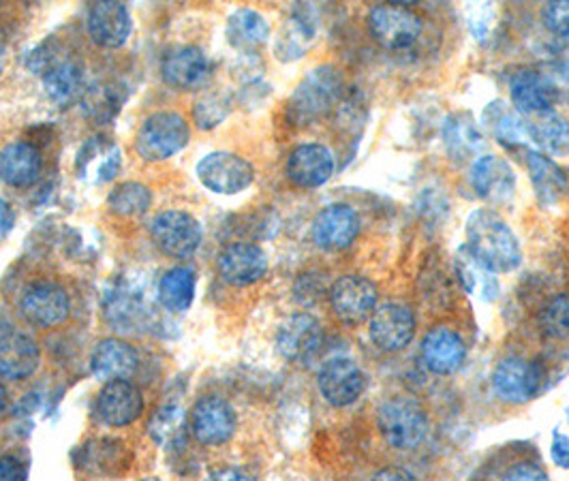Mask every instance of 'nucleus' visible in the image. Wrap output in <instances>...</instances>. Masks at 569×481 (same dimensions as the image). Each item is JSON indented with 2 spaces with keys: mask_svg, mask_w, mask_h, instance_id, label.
I'll use <instances>...</instances> for the list:
<instances>
[{
  "mask_svg": "<svg viewBox=\"0 0 569 481\" xmlns=\"http://www.w3.org/2000/svg\"><path fill=\"white\" fill-rule=\"evenodd\" d=\"M465 249L492 274H508L522 263V247L512 227L492 210H473L465 223Z\"/></svg>",
  "mask_w": 569,
  "mask_h": 481,
  "instance_id": "1",
  "label": "nucleus"
},
{
  "mask_svg": "<svg viewBox=\"0 0 569 481\" xmlns=\"http://www.w3.org/2000/svg\"><path fill=\"white\" fill-rule=\"evenodd\" d=\"M342 92L345 80L341 71L335 64H319L291 92L287 101V118L298 127L313 124L337 108Z\"/></svg>",
  "mask_w": 569,
  "mask_h": 481,
  "instance_id": "2",
  "label": "nucleus"
},
{
  "mask_svg": "<svg viewBox=\"0 0 569 481\" xmlns=\"http://www.w3.org/2000/svg\"><path fill=\"white\" fill-rule=\"evenodd\" d=\"M377 428L390 448L411 452L427 441L430 422L425 407L416 398L395 397L379 407Z\"/></svg>",
  "mask_w": 569,
  "mask_h": 481,
  "instance_id": "3",
  "label": "nucleus"
},
{
  "mask_svg": "<svg viewBox=\"0 0 569 481\" xmlns=\"http://www.w3.org/2000/svg\"><path fill=\"white\" fill-rule=\"evenodd\" d=\"M191 140V127L182 113L163 112L150 113L138 131L136 150L148 163H161L176 157L187 148Z\"/></svg>",
  "mask_w": 569,
  "mask_h": 481,
  "instance_id": "4",
  "label": "nucleus"
},
{
  "mask_svg": "<svg viewBox=\"0 0 569 481\" xmlns=\"http://www.w3.org/2000/svg\"><path fill=\"white\" fill-rule=\"evenodd\" d=\"M369 30L375 43L383 50L405 52L420 41L425 20L407 4H375L369 13Z\"/></svg>",
  "mask_w": 569,
  "mask_h": 481,
  "instance_id": "5",
  "label": "nucleus"
},
{
  "mask_svg": "<svg viewBox=\"0 0 569 481\" xmlns=\"http://www.w3.org/2000/svg\"><path fill=\"white\" fill-rule=\"evenodd\" d=\"M198 180L214 196H238L256 182V168L240 154L214 150L198 161Z\"/></svg>",
  "mask_w": 569,
  "mask_h": 481,
  "instance_id": "6",
  "label": "nucleus"
},
{
  "mask_svg": "<svg viewBox=\"0 0 569 481\" xmlns=\"http://www.w3.org/2000/svg\"><path fill=\"white\" fill-rule=\"evenodd\" d=\"M150 238L163 255L189 259L200 251L203 229L193 214L184 210H166L152 219Z\"/></svg>",
  "mask_w": 569,
  "mask_h": 481,
  "instance_id": "7",
  "label": "nucleus"
},
{
  "mask_svg": "<svg viewBox=\"0 0 569 481\" xmlns=\"http://www.w3.org/2000/svg\"><path fill=\"white\" fill-rule=\"evenodd\" d=\"M30 67L41 73L43 90L58 108H69L84 99L86 76L80 62L71 58L43 57L39 52L30 54Z\"/></svg>",
  "mask_w": 569,
  "mask_h": 481,
  "instance_id": "8",
  "label": "nucleus"
},
{
  "mask_svg": "<svg viewBox=\"0 0 569 481\" xmlns=\"http://www.w3.org/2000/svg\"><path fill=\"white\" fill-rule=\"evenodd\" d=\"M328 300L335 317L341 321L342 325L356 328L369 321L370 314L377 309L379 291H377V284L369 281L367 277L345 274L330 287Z\"/></svg>",
  "mask_w": 569,
  "mask_h": 481,
  "instance_id": "9",
  "label": "nucleus"
},
{
  "mask_svg": "<svg viewBox=\"0 0 569 481\" xmlns=\"http://www.w3.org/2000/svg\"><path fill=\"white\" fill-rule=\"evenodd\" d=\"M317 388L328 404L345 409L365 394L367 374L351 358H332L317 372Z\"/></svg>",
  "mask_w": 569,
  "mask_h": 481,
  "instance_id": "10",
  "label": "nucleus"
},
{
  "mask_svg": "<svg viewBox=\"0 0 569 481\" xmlns=\"http://www.w3.org/2000/svg\"><path fill=\"white\" fill-rule=\"evenodd\" d=\"M238 430L236 409L226 398L203 397L191 409V432L206 448H221Z\"/></svg>",
  "mask_w": 569,
  "mask_h": 481,
  "instance_id": "11",
  "label": "nucleus"
},
{
  "mask_svg": "<svg viewBox=\"0 0 569 481\" xmlns=\"http://www.w3.org/2000/svg\"><path fill=\"white\" fill-rule=\"evenodd\" d=\"M543 372L538 364L525 358L501 360L490 377L495 397L508 404H527L540 394Z\"/></svg>",
  "mask_w": 569,
  "mask_h": 481,
  "instance_id": "12",
  "label": "nucleus"
},
{
  "mask_svg": "<svg viewBox=\"0 0 569 481\" xmlns=\"http://www.w3.org/2000/svg\"><path fill=\"white\" fill-rule=\"evenodd\" d=\"M360 217L347 203H330L315 217L311 238L315 247L326 253H341L360 236Z\"/></svg>",
  "mask_w": 569,
  "mask_h": 481,
  "instance_id": "13",
  "label": "nucleus"
},
{
  "mask_svg": "<svg viewBox=\"0 0 569 481\" xmlns=\"http://www.w3.org/2000/svg\"><path fill=\"white\" fill-rule=\"evenodd\" d=\"M20 312L27 319V323L50 330L62 325L71 314V298L64 287L58 283H34L22 293Z\"/></svg>",
  "mask_w": 569,
  "mask_h": 481,
  "instance_id": "14",
  "label": "nucleus"
},
{
  "mask_svg": "<svg viewBox=\"0 0 569 481\" xmlns=\"http://www.w3.org/2000/svg\"><path fill=\"white\" fill-rule=\"evenodd\" d=\"M369 337L379 351L399 353L416 337V314L407 304L386 302L370 314Z\"/></svg>",
  "mask_w": 569,
  "mask_h": 481,
  "instance_id": "15",
  "label": "nucleus"
},
{
  "mask_svg": "<svg viewBox=\"0 0 569 481\" xmlns=\"http://www.w3.org/2000/svg\"><path fill=\"white\" fill-rule=\"evenodd\" d=\"M337 171V159L332 150L323 143H300L296 146L284 163V173L289 182L298 189H319Z\"/></svg>",
  "mask_w": 569,
  "mask_h": 481,
  "instance_id": "16",
  "label": "nucleus"
},
{
  "mask_svg": "<svg viewBox=\"0 0 569 481\" xmlns=\"http://www.w3.org/2000/svg\"><path fill=\"white\" fill-rule=\"evenodd\" d=\"M323 344V328L311 312H296L287 317L277 332V349L289 362L307 364Z\"/></svg>",
  "mask_w": 569,
  "mask_h": 481,
  "instance_id": "17",
  "label": "nucleus"
},
{
  "mask_svg": "<svg viewBox=\"0 0 569 481\" xmlns=\"http://www.w3.org/2000/svg\"><path fill=\"white\" fill-rule=\"evenodd\" d=\"M510 99L516 112L520 116H531L555 110V106L561 99V92L548 73L533 67H525L518 69L510 80Z\"/></svg>",
  "mask_w": 569,
  "mask_h": 481,
  "instance_id": "18",
  "label": "nucleus"
},
{
  "mask_svg": "<svg viewBox=\"0 0 569 481\" xmlns=\"http://www.w3.org/2000/svg\"><path fill=\"white\" fill-rule=\"evenodd\" d=\"M86 29H88V37L92 39L94 46H99L103 50H118L131 37V30H133L131 11L127 4L116 2V0L94 2L88 9Z\"/></svg>",
  "mask_w": 569,
  "mask_h": 481,
  "instance_id": "19",
  "label": "nucleus"
},
{
  "mask_svg": "<svg viewBox=\"0 0 569 481\" xmlns=\"http://www.w3.org/2000/svg\"><path fill=\"white\" fill-rule=\"evenodd\" d=\"M143 409L146 402L142 392L131 381L106 383L94 400V413L99 422L110 428L136 424L142 418Z\"/></svg>",
  "mask_w": 569,
  "mask_h": 481,
  "instance_id": "20",
  "label": "nucleus"
},
{
  "mask_svg": "<svg viewBox=\"0 0 569 481\" xmlns=\"http://www.w3.org/2000/svg\"><path fill=\"white\" fill-rule=\"evenodd\" d=\"M73 462L88 475L116 478V475H122L131 467L133 452L120 439L97 437V439L86 441L84 445H80L76 450Z\"/></svg>",
  "mask_w": 569,
  "mask_h": 481,
  "instance_id": "21",
  "label": "nucleus"
},
{
  "mask_svg": "<svg viewBox=\"0 0 569 481\" xmlns=\"http://www.w3.org/2000/svg\"><path fill=\"white\" fill-rule=\"evenodd\" d=\"M217 270L231 287H251L266 277L268 255L251 242H233L217 257Z\"/></svg>",
  "mask_w": 569,
  "mask_h": 481,
  "instance_id": "22",
  "label": "nucleus"
},
{
  "mask_svg": "<svg viewBox=\"0 0 569 481\" xmlns=\"http://www.w3.org/2000/svg\"><path fill=\"white\" fill-rule=\"evenodd\" d=\"M469 182L476 196L488 203H508L516 193L512 166L497 154H482L471 163Z\"/></svg>",
  "mask_w": 569,
  "mask_h": 481,
  "instance_id": "23",
  "label": "nucleus"
},
{
  "mask_svg": "<svg viewBox=\"0 0 569 481\" xmlns=\"http://www.w3.org/2000/svg\"><path fill=\"white\" fill-rule=\"evenodd\" d=\"M120 168H122V150L110 138L94 136L86 140L78 150L76 173L86 184H94V187L106 184L114 180Z\"/></svg>",
  "mask_w": 569,
  "mask_h": 481,
  "instance_id": "24",
  "label": "nucleus"
},
{
  "mask_svg": "<svg viewBox=\"0 0 569 481\" xmlns=\"http://www.w3.org/2000/svg\"><path fill=\"white\" fill-rule=\"evenodd\" d=\"M210 76V60L203 54V50L196 46H178L161 60V78L163 82L180 90L191 92L206 84Z\"/></svg>",
  "mask_w": 569,
  "mask_h": 481,
  "instance_id": "25",
  "label": "nucleus"
},
{
  "mask_svg": "<svg viewBox=\"0 0 569 481\" xmlns=\"http://www.w3.org/2000/svg\"><path fill=\"white\" fill-rule=\"evenodd\" d=\"M441 142L456 163H473L485 154V131L467 112L446 116L441 124Z\"/></svg>",
  "mask_w": 569,
  "mask_h": 481,
  "instance_id": "26",
  "label": "nucleus"
},
{
  "mask_svg": "<svg viewBox=\"0 0 569 481\" xmlns=\"http://www.w3.org/2000/svg\"><path fill=\"white\" fill-rule=\"evenodd\" d=\"M41 364V349L37 340L20 330L0 334V377L9 381H24Z\"/></svg>",
  "mask_w": 569,
  "mask_h": 481,
  "instance_id": "27",
  "label": "nucleus"
},
{
  "mask_svg": "<svg viewBox=\"0 0 569 481\" xmlns=\"http://www.w3.org/2000/svg\"><path fill=\"white\" fill-rule=\"evenodd\" d=\"M422 360L425 367L435 374H455L467 360V344L452 328L437 325L428 330L427 337L422 339Z\"/></svg>",
  "mask_w": 569,
  "mask_h": 481,
  "instance_id": "28",
  "label": "nucleus"
},
{
  "mask_svg": "<svg viewBox=\"0 0 569 481\" xmlns=\"http://www.w3.org/2000/svg\"><path fill=\"white\" fill-rule=\"evenodd\" d=\"M140 367L138 351L120 339H106L94 344L90 353V370L92 374L103 381H129Z\"/></svg>",
  "mask_w": 569,
  "mask_h": 481,
  "instance_id": "29",
  "label": "nucleus"
},
{
  "mask_svg": "<svg viewBox=\"0 0 569 481\" xmlns=\"http://www.w3.org/2000/svg\"><path fill=\"white\" fill-rule=\"evenodd\" d=\"M527 142L546 157H568L569 120L555 110L522 116Z\"/></svg>",
  "mask_w": 569,
  "mask_h": 481,
  "instance_id": "30",
  "label": "nucleus"
},
{
  "mask_svg": "<svg viewBox=\"0 0 569 481\" xmlns=\"http://www.w3.org/2000/svg\"><path fill=\"white\" fill-rule=\"evenodd\" d=\"M525 166L529 171L533 193L541 208H555L561 199L569 193V176L555 159L527 150L525 152Z\"/></svg>",
  "mask_w": 569,
  "mask_h": 481,
  "instance_id": "31",
  "label": "nucleus"
},
{
  "mask_svg": "<svg viewBox=\"0 0 569 481\" xmlns=\"http://www.w3.org/2000/svg\"><path fill=\"white\" fill-rule=\"evenodd\" d=\"M43 171V157L29 142L7 143L0 150V180L13 189H29Z\"/></svg>",
  "mask_w": 569,
  "mask_h": 481,
  "instance_id": "32",
  "label": "nucleus"
},
{
  "mask_svg": "<svg viewBox=\"0 0 569 481\" xmlns=\"http://www.w3.org/2000/svg\"><path fill=\"white\" fill-rule=\"evenodd\" d=\"M226 34L236 52L253 54L268 43L270 24L256 9H236L228 18Z\"/></svg>",
  "mask_w": 569,
  "mask_h": 481,
  "instance_id": "33",
  "label": "nucleus"
},
{
  "mask_svg": "<svg viewBox=\"0 0 569 481\" xmlns=\"http://www.w3.org/2000/svg\"><path fill=\"white\" fill-rule=\"evenodd\" d=\"M315 34H317V22L311 16V9L309 7L293 9L289 22L284 24V29L277 39V48H274L277 58L291 62L305 57L313 46Z\"/></svg>",
  "mask_w": 569,
  "mask_h": 481,
  "instance_id": "34",
  "label": "nucleus"
},
{
  "mask_svg": "<svg viewBox=\"0 0 569 481\" xmlns=\"http://www.w3.org/2000/svg\"><path fill=\"white\" fill-rule=\"evenodd\" d=\"M482 124L486 131L508 148H522L527 146V133L522 116L513 110L510 103L495 99L490 101L482 113Z\"/></svg>",
  "mask_w": 569,
  "mask_h": 481,
  "instance_id": "35",
  "label": "nucleus"
},
{
  "mask_svg": "<svg viewBox=\"0 0 569 481\" xmlns=\"http://www.w3.org/2000/svg\"><path fill=\"white\" fill-rule=\"evenodd\" d=\"M196 291H198L196 272L187 265H176L161 277L157 287V298L166 311L180 314L191 309L196 300Z\"/></svg>",
  "mask_w": 569,
  "mask_h": 481,
  "instance_id": "36",
  "label": "nucleus"
},
{
  "mask_svg": "<svg viewBox=\"0 0 569 481\" xmlns=\"http://www.w3.org/2000/svg\"><path fill=\"white\" fill-rule=\"evenodd\" d=\"M455 270L458 281L462 284V289L482 300V302H492L499 293V283L497 277L485 268L476 257L471 255L467 249H460L455 259Z\"/></svg>",
  "mask_w": 569,
  "mask_h": 481,
  "instance_id": "37",
  "label": "nucleus"
},
{
  "mask_svg": "<svg viewBox=\"0 0 569 481\" xmlns=\"http://www.w3.org/2000/svg\"><path fill=\"white\" fill-rule=\"evenodd\" d=\"M148 432L161 448H178L187 441V411L178 402H166L152 415Z\"/></svg>",
  "mask_w": 569,
  "mask_h": 481,
  "instance_id": "38",
  "label": "nucleus"
},
{
  "mask_svg": "<svg viewBox=\"0 0 569 481\" xmlns=\"http://www.w3.org/2000/svg\"><path fill=\"white\" fill-rule=\"evenodd\" d=\"M108 208L116 217L138 219L152 208V191L136 180L120 182L108 196Z\"/></svg>",
  "mask_w": 569,
  "mask_h": 481,
  "instance_id": "39",
  "label": "nucleus"
},
{
  "mask_svg": "<svg viewBox=\"0 0 569 481\" xmlns=\"http://www.w3.org/2000/svg\"><path fill=\"white\" fill-rule=\"evenodd\" d=\"M143 309L142 298L133 295V291L124 284L116 287L114 291L106 298V317L114 325L116 330H131L142 323Z\"/></svg>",
  "mask_w": 569,
  "mask_h": 481,
  "instance_id": "40",
  "label": "nucleus"
},
{
  "mask_svg": "<svg viewBox=\"0 0 569 481\" xmlns=\"http://www.w3.org/2000/svg\"><path fill=\"white\" fill-rule=\"evenodd\" d=\"M541 334L546 339L568 340L569 339V293H561L550 298L541 307L540 317Z\"/></svg>",
  "mask_w": 569,
  "mask_h": 481,
  "instance_id": "41",
  "label": "nucleus"
},
{
  "mask_svg": "<svg viewBox=\"0 0 569 481\" xmlns=\"http://www.w3.org/2000/svg\"><path fill=\"white\" fill-rule=\"evenodd\" d=\"M495 18H497V11H495V4L490 2H473L467 7V22L476 41L480 43L488 41L495 27Z\"/></svg>",
  "mask_w": 569,
  "mask_h": 481,
  "instance_id": "42",
  "label": "nucleus"
},
{
  "mask_svg": "<svg viewBox=\"0 0 569 481\" xmlns=\"http://www.w3.org/2000/svg\"><path fill=\"white\" fill-rule=\"evenodd\" d=\"M541 22L555 37H569V0L546 2L541 9Z\"/></svg>",
  "mask_w": 569,
  "mask_h": 481,
  "instance_id": "43",
  "label": "nucleus"
},
{
  "mask_svg": "<svg viewBox=\"0 0 569 481\" xmlns=\"http://www.w3.org/2000/svg\"><path fill=\"white\" fill-rule=\"evenodd\" d=\"M226 113H228V103L221 101L219 94H210L196 106V120L201 129L217 127L219 122H223Z\"/></svg>",
  "mask_w": 569,
  "mask_h": 481,
  "instance_id": "44",
  "label": "nucleus"
},
{
  "mask_svg": "<svg viewBox=\"0 0 569 481\" xmlns=\"http://www.w3.org/2000/svg\"><path fill=\"white\" fill-rule=\"evenodd\" d=\"M0 481H29V462L18 453L0 455Z\"/></svg>",
  "mask_w": 569,
  "mask_h": 481,
  "instance_id": "45",
  "label": "nucleus"
},
{
  "mask_svg": "<svg viewBox=\"0 0 569 481\" xmlns=\"http://www.w3.org/2000/svg\"><path fill=\"white\" fill-rule=\"evenodd\" d=\"M501 481H550L548 473L536 462H516L512 464Z\"/></svg>",
  "mask_w": 569,
  "mask_h": 481,
  "instance_id": "46",
  "label": "nucleus"
},
{
  "mask_svg": "<svg viewBox=\"0 0 569 481\" xmlns=\"http://www.w3.org/2000/svg\"><path fill=\"white\" fill-rule=\"evenodd\" d=\"M550 458L559 469H569V437L561 428H555L552 432Z\"/></svg>",
  "mask_w": 569,
  "mask_h": 481,
  "instance_id": "47",
  "label": "nucleus"
},
{
  "mask_svg": "<svg viewBox=\"0 0 569 481\" xmlns=\"http://www.w3.org/2000/svg\"><path fill=\"white\" fill-rule=\"evenodd\" d=\"M203 481H256V478L238 467H223V469H214L206 475Z\"/></svg>",
  "mask_w": 569,
  "mask_h": 481,
  "instance_id": "48",
  "label": "nucleus"
},
{
  "mask_svg": "<svg viewBox=\"0 0 569 481\" xmlns=\"http://www.w3.org/2000/svg\"><path fill=\"white\" fill-rule=\"evenodd\" d=\"M550 58H552V62L557 64V69L561 71V73H566L569 76V37H557V41H555V46L550 48Z\"/></svg>",
  "mask_w": 569,
  "mask_h": 481,
  "instance_id": "49",
  "label": "nucleus"
},
{
  "mask_svg": "<svg viewBox=\"0 0 569 481\" xmlns=\"http://www.w3.org/2000/svg\"><path fill=\"white\" fill-rule=\"evenodd\" d=\"M13 227H16V212L9 201L0 198V240H4Z\"/></svg>",
  "mask_w": 569,
  "mask_h": 481,
  "instance_id": "50",
  "label": "nucleus"
},
{
  "mask_svg": "<svg viewBox=\"0 0 569 481\" xmlns=\"http://www.w3.org/2000/svg\"><path fill=\"white\" fill-rule=\"evenodd\" d=\"M370 481H418L409 471L399 469V467H386V469H379Z\"/></svg>",
  "mask_w": 569,
  "mask_h": 481,
  "instance_id": "51",
  "label": "nucleus"
},
{
  "mask_svg": "<svg viewBox=\"0 0 569 481\" xmlns=\"http://www.w3.org/2000/svg\"><path fill=\"white\" fill-rule=\"evenodd\" d=\"M9 407V394H7V388L0 383V415L7 411Z\"/></svg>",
  "mask_w": 569,
  "mask_h": 481,
  "instance_id": "52",
  "label": "nucleus"
},
{
  "mask_svg": "<svg viewBox=\"0 0 569 481\" xmlns=\"http://www.w3.org/2000/svg\"><path fill=\"white\" fill-rule=\"evenodd\" d=\"M4 60H7V57H4V50L0 48V73H2V69H4Z\"/></svg>",
  "mask_w": 569,
  "mask_h": 481,
  "instance_id": "53",
  "label": "nucleus"
}]
</instances>
